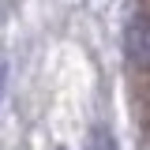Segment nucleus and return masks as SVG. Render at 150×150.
Listing matches in <instances>:
<instances>
[{
    "instance_id": "obj_1",
    "label": "nucleus",
    "mask_w": 150,
    "mask_h": 150,
    "mask_svg": "<svg viewBox=\"0 0 150 150\" xmlns=\"http://www.w3.org/2000/svg\"><path fill=\"white\" fill-rule=\"evenodd\" d=\"M128 49L135 56V64L150 68V15H135L128 26Z\"/></svg>"
},
{
    "instance_id": "obj_2",
    "label": "nucleus",
    "mask_w": 150,
    "mask_h": 150,
    "mask_svg": "<svg viewBox=\"0 0 150 150\" xmlns=\"http://www.w3.org/2000/svg\"><path fill=\"white\" fill-rule=\"evenodd\" d=\"M4 86H8V64L0 60V98H4Z\"/></svg>"
}]
</instances>
